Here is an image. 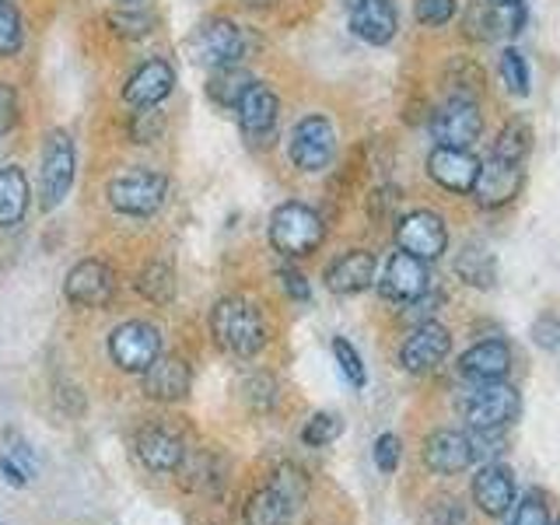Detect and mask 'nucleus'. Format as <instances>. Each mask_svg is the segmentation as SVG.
<instances>
[{
	"instance_id": "obj_6",
	"label": "nucleus",
	"mask_w": 560,
	"mask_h": 525,
	"mask_svg": "<svg viewBox=\"0 0 560 525\" xmlns=\"http://www.w3.org/2000/svg\"><path fill=\"white\" fill-rule=\"evenodd\" d=\"M74 168H78V154H74V140L63 130H52L43 144V207L52 210L60 207L63 197L74 186Z\"/></svg>"
},
{
	"instance_id": "obj_31",
	"label": "nucleus",
	"mask_w": 560,
	"mask_h": 525,
	"mask_svg": "<svg viewBox=\"0 0 560 525\" xmlns=\"http://www.w3.org/2000/svg\"><path fill=\"white\" fill-rule=\"evenodd\" d=\"M501 78L512 95H529V67H525L518 49H512V46L501 52Z\"/></svg>"
},
{
	"instance_id": "obj_1",
	"label": "nucleus",
	"mask_w": 560,
	"mask_h": 525,
	"mask_svg": "<svg viewBox=\"0 0 560 525\" xmlns=\"http://www.w3.org/2000/svg\"><path fill=\"white\" fill-rule=\"evenodd\" d=\"M210 329H214L218 347L228 350L232 358H253L267 343L262 315L249 302H242V298H224L214 315H210Z\"/></svg>"
},
{
	"instance_id": "obj_34",
	"label": "nucleus",
	"mask_w": 560,
	"mask_h": 525,
	"mask_svg": "<svg viewBox=\"0 0 560 525\" xmlns=\"http://www.w3.org/2000/svg\"><path fill=\"white\" fill-rule=\"evenodd\" d=\"M455 11H459V4H455V0H417V8H413L417 22L428 25V28L448 25L452 18H455Z\"/></svg>"
},
{
	"instance_id": "obj_5",
	"label": "nucleus",
	"mask_w": 560,
	"mask_h": 525,
	"mask_svg": "<svg viewBox=\"0 0 560 525\" xmlns=\"http://www.w3.org/2000/svg\"><path fill=\"white\" fill-rule=\"evenodd\" d=\"M165 189H168V179L162 172L130 168V172L116 175V179L109 183V203L119 210V214L148 218L165 203Z\"/></svg>"
},
{
	"instance_id": "obj_33",
	"label": "nucleus",
	"mask_w": 560,
	"mask_h": 525,
	"mask_svg": "<svg viewBox=\"0 0 560 525\" xmlns=\"http://www.w3.org/2000/svg\"><path fill=\"white\" fill-rule=\"evenodd\" d=\"M508 525H550V508L542 501L539 490H529V494L512 508V522Z\"/></svg>"
},
{
	"instance_id": "obj_8",
	"label": "nucleus",
	"mask_w": 560,
	"mask_h": 525,
	"mask_svg": "<svg viewBox=\"0 0 560 525\" xmlns=\"http://www.w3.org/2000/svg\"><path fill=\"white\" fill-rule=\"evenodd\" d=\"M109 354L122 372H148V364L162 354V337L151 323H122L109 337Z\"/></svg>"
},
{
	"instance_id": "obj_21",
	"label": "nucleus",
	"mask_w": 560,
	"mask_h": 525,
	"mask_svg": "<svg viewBox=\"0 0 560 525\" xmlns=\"http://www.w3.org/2000/svg\"><path fill=\"white\" fill-rule=\"evenodd\" d=\"M508 368H512V350H508V343H501V340L472 343L459 358V372L469 382H498L508 375Z\"/></svg>"
},
{
	"instance_id": "obj_23",
	"label": "nucleus",
	"mask_w": 560,
	"mask_h": 525,
	"mask_svg": "<svg viewBox=\"0 0 560 525\" xmlns=\"http://www.w3.org/2000/svg\"><path fill=\"white\" fill-rule=\"evenodd\" d=\"M144 393L151 399H162V402L183 399L189 393V364L183 358L158 354L144 372Z\"/></svg>"
},
{
	"instance_id": "obj_35",
	"label": "nucleus",
	"mask_w": 560,
	"mask_h": 525,
	"mask_svg": "<svg viewBox=\"0 0 560 525\" xmlns=\"http://www.w3.org/2000/svg\"><path fill=\"white\" fill-rule=\"evenodd\" d=\"M22 49V18L11 4H0V57Z\"/></svg>"
},
{
	"instance_id": "obj_36",
	"label": "nucleus",
	"mask_w": 560,
	"mask_h": 525,
	"mask_svg": "<svg viewBox=\"0 0 560 525\" xmlns=\"http://www.w3.org/2000/svg\"><path fill=\"white\" fill-rule=\"evenodd\" d=\"M332 354H337V364H340V372L347 375V382L350 385H358V389H361V385H364V364H361V354H358V350L354 347H350L347 340H332Z\"/></svg>"
},
{
	"instance_id": "obj_44",
	"label": "nucleus",
	"mask_w": 560,
	"mask_h": 525,
	"mask_svg": "<svg viewBox=\"0 0 560 525\" xmlns=\"http://www.w3.org/2000/svg\"><path fill=\"white\" fill-rule=\"evenodd\" d=\"M245 4H253V8H267V4H273V0H245Z\"/></svg>"
},
{
	"instance_id": "obj_42",
	"label": "nucleus",
	"mask_w": 560,
	"mask_h": 525,
	"mask_svg": "<svg viewBox=\"0 0 560 525\" xmlns=\"http://www.w3.org/2000/svg\"><path fill=\"white\" fill-rule=\"evenodd\" d=\"M0 472H4V480L8 483H14V487H22L25 480H28V472L18 466V463H11L8 455H0Z\"/></svg>"
},
{
	"instance_id": "obj_22",
	"label": "nucleus",
	"mask_w": 560,
	"mask_h": 525,
	"mask_svg": "<svg viewBox=\"0 0 560 525\" xmlns=\"http://www.w3.org/2000/svg\"><path fill=\"white\" fill-rule=\"evenodd\" d=\"M372 280H375V256L364 249L343 253L326 270V288L332 294H361L364 288H372Z\"/></svg>"
},
{
	"instance_id": "obj_13",
	"label": "nucleus",
	"mask_w": 560,
	"mask_h": 525,
	"mask_svg": "<svg viewBox=\"0 0 560 525\" xmlns=\"http://www.w3.org/2000/svg\"><path fill=\"white\" fill-rule=\"evenodd\" d=\"M249 49V35L232 22H210L197 32L192 39V52L197 60L207 67H224V63H238Z\"/></svg>"
},
{
	"instance_id": "obj_27",
	"label": "nucleus",
	"mask_w": 560,
	"mask_h": 525,
	"mask_svg": "<svg viewBox=\"0 0 560 525\" xmlns=\"http://www.w3.org/2000/svg\"><path fill=\"white\" fill-rule=\"evenodd\" d=\"M28 207V179L22 168H4L0 172V224L11 228L25 218Z\"/></svg>"
},
{
	"instance_id": "obj_12",
	"label": "nucleus",
	"mask_w": 560,
	"mask_h": 525,
	"mask_svg": "<svg viewBox=\"0 0 560 525\" xmlns=\"http://www.w3.org/2000/svg\"><path fill=\"white\" fill-rule=\"evenodd\" d=\"M452 337L442 323H420L407 340L399 347V361L407 372L420 375V372H434L438 364L448 358Z\"/></svg>"
},
{
	"instance_id": "obj_10",
	"label": "nucleus",
	"mask_w": 560,
	"mask_h": 525,
	"mask_svg": "<svg viewBox=\"0 0 560 525\" xmlns=\"http://www.w3.org/2000/svg\"><path fill=\"white\" fill-rule=\"evenodd\" d=\"M483 119L472 98H448L442 109L431 116V137L442 148H469L480 137Z\"/></svg>"
},
{
	"instance_id": "obj_14",
	"label": "nucleus",
	"mask_w": 560,
	"mask_h": 525,
	"mask_svg": "<svg viewBox=\"0 0 560 525\" xmlns=\"http://www.w3.org/2000/svg\"><path fill=\"white\" fill-rule=\"evenodd\" d=\"M113 294H116V273L109 270V262L84 259L67 273V298L74 305L98 308V305H109Z\"/></svg>"
},
{
	"instance_id": "obj_38",
	"label": "nucleus",
	"mask_w": 560,
	"mask_h": 525,
	"mask_svg": "<svg viewBox=\"0 0 560 525\" xmlns=\"http://www.w3.org/2000/svg\"><path fill=\"white\" fill-rule=\"evenodd\" d=\"M151 22H154V18L148 11H140V14H122L119 11V14H113V25H116L119 35H148Z\"/></svg>"
},
{
	"instance_id": "obj_26",
	"label": "nucleus",
	"mask_w": 560,
	"mask_h": 525,
	"mask_svg": "<svg viewBox=\"0 0 560 525\" xmlns=\"http://www.w3.org/2000/svg\"><path fill=\"white\" fill-rule=\"evenodd\" d=\"M249 88H253L249 70H242L238 63H224V67H214V74H210L207 95L218 105H224V109H238V102Z\"/></svg>"
},
{
	"instance_id": "obj_18",
	"label": "nucleus",
	"mask_w": 560,
	"mask_h": 525,
	"mask_svg": "<svg viewBox=\"0 0 560 525\" xmlns=\"http://www.w3.org/2000/svg\"><path fill=\"white\" fill-rule=\"evenodd\" d=\"M350 28H354V35L368 46L393 43V35L399 28L396 4L393 0H354V4H350Z\"/></svg>"
},
{
	"instance_id": "obj_7",
	"label": "nucleus",
	"mask_w": 560,
	"mask_h": 525,
	"mask_svg": "<svg viewBox=\"0 0 560 525\" xmlns=\"http://www.w3.org/2000/svg\"><path fill=\"white\" fill-rule=\"evenodd\" d=\"M525 162H515V158H501L490 154L487 162H480L477 183H472V200L480 207H504L518 197L522 179H525Z\"/></svg>"
},
{
	"instance_id": "obj_37",
	"label": "nucleus",
	"mask_w": 560,
	"mask_h": 525,
	"mask_svg": "<svg viewBox=\"0 0 560 525\" xmlns=\"http://www.w3.org/2000/svg\"><path fill=\"white\" fill-rule=\"evenodd\" d=\"M399 438L396 434H382L378 442H375V466L382 472H393L399 466Z\"/></svg>"
},
{
	"instance_id": "obj_32",
	"label": "nucleus",
	"mask_w": 560,
	"mask_h": 525,
	"mask_svg": "<svg viewBox=\"0 0 560 525\" xmlns=\"http://www.w3.org/2000/svg\"><path fill=\"white\" fill-rule=\"evenodd\" d=\"M340 431H343V424H340V417H337V413H315V417L308 420V424H305L302 438H305V445L323 448V445H329V442H337Z\"/></svg>"
},
{
	"instance_id": "obj_3",
	"label": "nucleus",
	"mask_w": 560,
	"mask_h": 525,
	"mask_svg": "<svg viewBox=\"0 0 560 525\" xmlns=\"http://www.w3.org/2000/svg\"><path fill=\"white\" fill-rule=\"evenodd\" d=\"M323 235H326L323 218L305 203H284V207H277L270 218V242H273V249L284 256L315 253Z\"/></svg>"
},
{
	"instance_id": "obj_29",
	"label": "nucleus",
	"mask_w": 560,
	"mask_h": 525,
	"mask_svg": "<svg viewBox=\"0 0 560 525\" xmlns=\"http://www.w3.org/2000/svg\"><path fill=\"white\" fill-rule=\"evenodd\" d=\"M455 270H459L466 284H480V288L494 284V259H490L487 249H472L469 245V249L459 256V262H455Z\"/></svg>"
},
{
	"instance_id": "obj_2",
	"label": "nucleus",
	"mask_w": 560,
	"mask_h": 525,
	"mask_svg": "<svg viewBox=\"0 0 560 525\" xmlns=\"http://www.w3.org/2000/svg\"><path fill=\"white\" fill-rule=\"evenodd\" d=\"M302 501H305L302 472L280 469L253 494L249 508H245V525H291L294 515L302 512Z\"/></svg>"
},
{
	"instance_id": "obj_30",
	"label": "nucleus",
	"mask_w": 560,
	"mask_h": 525,
	"mask_svg": "<svg viewBox=\"0 0 560 525\" xmlns=\"http://www.w3.org/2000/svg\"><path fill=\"white\" fill-rule=\"evenodd\" d=\"M533 148V130H529V122H508V127L501 130L498 137V144H494V154L501 158H515V162H525V154H529Z\"/></svg>"
},
{
	"instance_id": "obj_20",
	"label": "nucleus",
	"mask_w": 560,
	"mask_h": 525,
	"mask_svg": "<svg viewBox=\"0 0 560 525\" xmlns=\"http://www.w3.org/2000/svg\"><path fill=\"white\" fill-rule=\"evenodd\" d=\"M175 84V74L172 67L165 60H151L137 70V74L127 81V92H122V98H127L133 109H151V105L165 102L168 92Z\"/></svg>"
},
{
	"instance_id": "obj_46",
	"label": "nucleus",
	"mask_w": 560,
	"mask_h": 525,
	"mask_svg": "<svg viewBox=\"0 0 560 525\" xmlns=\"http://www.w3.org/2000/svg\"><path fill=\"white\" fill-rule=\"evenodd\" d=\"M127 4H133V0H127Z\"/></svg>"
},
{
	"instance_id": "obj_11",
	"label": "nucleus",
	"mask_w": 560,
	"mask_h": 525,
	"mask_svg": "<svg viewBox=\"0 0 560 525\" xmlns=\"http://www.w3.org/2000/svg\"><path fill=\"white\" fill-rule=\"evenodd\" d=\"M396 242H399V249L402 253H410L417 259H438L445 253V245H448V232H445V221L431 214V210H413V214H407L399 221L396 228Z\"/></svg>"
},
{
	"instance_id": "obj_25",
	"label": "nucleus",
	"mask_w": 560,
	"mask_h": 525,
	"mask_svg": "<svg viewBox=\"0 0 560 525\" xmlns=\"http://www.w3.org/2000/svg\"><path fill=\"white\" fill-rule=\"evenodd\" d=\"M277 109H280L277 95L270 92L267 84H256L253 81V88L238 102V122H242V130L249 133V137H267V133H273V127H277Z\"/></svg>"
},
{
	"instance_id": "obj_43",
	"label": "nucleus",
	"mask_w": 560,
	"mask_h": 525,
	"mask_svg": "<svg viewBox=\"0 0 560 525\" xmlns=\"http://www.w3.org/2000/svg\"><path fill=\"white\" fill-rule=\"evenodd\" d=\"M494 8H515V4H522V0H490Z\"/></svg>"
},
{
	"instance_id": "obj_15",
	"label": "nucleus",
	"mask_w": 560,
	"mask_h": 525,
	"mask_svg": "<svg viewBox=\"0 0 560 525\" xmlns=\"http://www.w3.org/2000/svg\"><path fill=\"white\" fill-rule=\"evenodd\" d=\"M378 291L382 298H389V302H417L420 294L428 291V267L424 259H417L410 253H393L389 262H385L382 270V280H378Z\"/></svg>"
},
{
	"instance_id": "obj_45",
	"label": "nucleus",
	"mask_w": 560,
	"mask_h": 525,
	"mask_svg": "<svg viewBox=\"0 0 560 525\" xmlns=\"http://www.w3.org/2000/svg\"><path fill=\"white\" fill-rule=\"evenodd\" d=\"M550 525H560V518H557V522H550Z\"/></svg>"
},
{
	"instance_id": "obj_41",
	"label": "nucleus",
	"mask_w": 560,
	"mask_h": 525,
	"mask_svg": "<svg viewBox=\"0 0 560 525\" xmlns=\"http://www.w3.org/2000/svg\"><path fill=\"white\" fill-rule=\"evenodd\" d=\"M280 280H284V288H288V294L294 298V302H308V284H305L302 273L284 270V273H280Z\"/></svg>"
},
{
	"instance_id": "obj_28",
	"label": "nucleus",
	"mask_w": 560,
	"mask_h": 525,
	"mask_svg": "<svg viewBox=\"0 0 560 525\" xmlns=\"http://www.w3.org/2000/svg\"><path fill=\"white\" fill-rule=\"evenodd\" d=\"M137 291L144 294L151 305H168L175 298V273L168 262H148L137 277Z\"/></svg>"
},
{
	"instance_id": "obj_17",
	"label": "nucleus",
	"mask_w": 560,
	"mask_h": 525,
	"mask_svg": "<svg viewBox=\"0 0 560 525\" xmlns=\"http://www.w3.org/2000/svg\"><path fill=\"white\" fill-rule=\"evenodd\" d=\"M477 172H480V162L472 158L466 148H442L438 144L431 154H428V175L442 186V189H452V192H472V183H477Z\"/></svg>"
},
{
	"instance_id": "obj_19",
	"label": "nucleus",
	"mask_w": 560,
	"mask_h": 525,
	"mask_svg": "<svg viewBox=\"0 0 560 525\" xmlns=\"http://www.w3.org/2000/svg\"><path fill=\"white\" fill-rule=\"evenodd\" d=\"M424 463L438 477H455L472 463V445L469 434L463 431H434L424 445Z\"/></svg>"
},
{
	"instance_id": "obj_9",
	"label": "nucleus",
	"mask_w": 560,
	"mask_h": 525,
	"mask_svg": "<svg viewBox=\"0 0 560 525\" xmlns=\"http://www.w3.org/2000/svg\"><path fill=\"white\" fill-rule=\"evenodd\" d=\"M337 151V130L323 116H308L291 133V158L302 172H323Z\"/></svg>"
},
{
	"instance_id": "obj_39",
	"label": "nucleus",
	"mask_w": 560,
	"mask_h": 525,
	"mask_svg": "<svg viewBox=\"0 0 560 525\" xmlns=\"http://www.w3.org/2000/svg\"><path fill=\"white\" fill-rule=\"evenodd\" d=\"M18 119V98L8 84H0V133H8Z\"/></svg>"
},
{
	"instance_id": "obj_24",
	"label": "nucleus",
	"mask_w": 560,
	"mask_h": 525,
	"mask_svg": "<svg viewBox=\"0 0 560 525\" xmlns=\"http://www.w3.org/2000/svg\"><path fill=\"white\" fill-rule=\"evenodd\" d=\"M137 455L140 463L154 472H168V469H179L186 459V448L183 442L165 428H144L137 434Z\"/></svg>"
},
{
	"instance_id": "obj_16",
	"label": "nucleus",
	"mask_w": 560,
	"mask_h": 525,
	"mask_svg": "<svg viewBox=\"0 0 560 525\" xmlns=\"http://www.w3.org/2000/svg\"><path fill=\"white\" fill-rule=\"evenodd\" d=\"M472 501L483 515L504 518L515 508V477L504 463H487L472 480Z\"/></svg>"
},
{
	"instance_id": "obj_4",
	"label": "nucleus",
	"mask_w": 560,
	"mask_h": 525,
	"mask_svg": "<svg viewBox=\"0 0 560 525\" xmlns=\"http://www.w3.org/2000/svg\"><path fill=\"white\" fill-rule=\"evenodd\" d=\"M522 410V399L508 382H477L463 396V413L472 431H504Z\"/></svg>"
},
{
	"instance_id": "obj_40",
	"label": "nucleus",
	"mask_w": 560,
	"mask_h": 525,
	"mask_svg": "<svg viewBox=\"0 0 560 525\" xmlns=\"http://www.w3.org/2000/svg\"><path fill=\"white\" fill-rule=\"evenodd\" d=\"M431 518H434V525H469L455 501H438V508L431 512Z\"/></svg>"
}]
</instances>
